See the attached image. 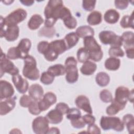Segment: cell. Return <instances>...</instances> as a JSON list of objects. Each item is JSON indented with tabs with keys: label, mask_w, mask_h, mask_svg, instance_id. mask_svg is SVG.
Masks as SVG:
<instances>
[{
	"label": "cell",
	"mask_w": 134,
	"mask_h": 134,
	"mask_svg": "<svg viewBox=\"0 0 134 134\" xmlns=\"http://www.w3.org/2000/svg\"><path fill=\"white\" fill-rule=\"evenodd\" d=\"M133 13L131 15H125L122 17L120 20V24L121 27L123 28H133Z\"/></svg>",
	"instance_id": "obj_33"
},
{
	"label": "cell",
	"mask_w": 134,
	"mask_h": 134,
	"mask_svg": "<svg viewBox=\"0 0 134 134\" xmlns=\"http://www.w3.org/2000/svg\"><path fill=\"white\" fill-rule=\"evenodd\" d=\"M63 39L66 44L67 49L69 50L77 44L79 40V37L75 32H71L66 35Z\"/></svg>",
	"instance_id": "obj_26"
},
{
	"label": "cell",
	"mask_w": 134,
	"mask_h": 134,
	"mask_svg": "<svg viewBox=\"0 0 134 134\" xmlns=\"http://www.w3.org/2000/svg\"><path fill=\"white\" fill-rule=\"evenodd\" d=\"M16 102L14 98H8L0 102V115L3 116L12 110L15 107Z\"/></svg>",
	"instance_id": "obj_17"
},
{
	"label": "cell",
	"mask_w": 134,
	"mask_h": 134,
	"mask_svg": "<svg viewBox=\"0 0 134 134\" xmlns=\"http://www.w3.org/2000/svg\"><path fill=\"white\" fill-rule=\"evenodd\" d=\"M75 33L79 38H84L88 36H94V29L90 26H82L77 28Z\"/></svg>",
	"instance_id": "obj_24"
},
{
	"label": "cell",
	"mask_w": 134,
	"mask_h": 134,
	"mask_svg": "<svg viewBox=\"0 0 134 134\" xmlns=\"http://www.w3.org/2000/svg\"><path fill=\"white\" fill-rule=\"evenodd\" d=\"M14 89L12 85L5 80L0 81V99L12 97L14 94Z\"/></svg>",
	"instance_id": "obj_12"
},
{
	"label": "cell",
	"mask_w": 134,
	"mask_h": 134,
	"mask_svg": "<svg viewBox=\"0 0 134 134\" xmlns=\"http://www.w3.org/2000/svg\"><path fill=\"white\" fill-rule=\"evenodd\" d=\"M126 105L120 104L114 99L111 101V104L106 108V113L108 115H114L118 113L120 110L125 108Z\"/></svg>",
	"instance_id": "obj_23"
},
{
	"label": "cell",
	"mask_w": 134,
	"mask_h": 134,
	"mask_svg": "<svg viewBox=\"0 0 134 134\" xmlns=\"http://www.w3.org/2000/svg\"><path fill=\"white\" fill-rule=\"evenodd\" d=\"M96 2V1H83L82 7L86 11H92L95 8Z\"/></svg>",
	"instance_id": "obj_44"
},
{
	"label": "cell",
	"mask_w": 134,
	"mask_h": 134,
	"mask_svg": "<svg viewBox=\"0 0 134 134\" xmlns=\"http://www.w3.org/2000/svg\"><path fill=\"white\" fill-rule=\"evenodd\" d=\"M99 124L104 130L113 129L116 131H122L125 126L122 121L117 117L104 116L101 117Z\"/></svg>",
	"instance_id": "obj_5"
},
{
	"label": "cell",
	"mask_w": 134,
	"mask_h": 134,
	"mask_svg": "<svg viewBox=\"0 0 134 134\" xmlns=\"http://www.w3.org/2000/svg\"><path fill=\"white\" fill-rule=\"evenodd\" d=\"M122 122L124 125H126L129 133L132 134L134 129V118L132 114H128L124 116Z\"/></svg>",
	"instance_id": "obj_32"
},
{
	"label": "cell",
	"mask_w": 134,
	"mask_h": 134,
	"mask_svg": "<svg viewBox=\"0 0 134 134\" xmlns=\"http://www.w3.org/2000/svg\"><path fill=\"white\" fill-rule=\"evenodd\" d=\"M43 19L39 14L33 15L28 22V27L31 30L37 29L43 23Z\"/></svg>",
	"instance_id": "obj_25"
},
{
	"label": "cell",
	"mask_w": 134,
	"mask_h": 134,
	"mask_svg": "<svg viewBox=\"0 0 134 134\" xmlns=\"http://www.w3.org/2000/svg\"><path fill=\"white\" fill-rule=\"evenodd\" d=\"M71 124L74 128L77 129L84 128L85 126V123L83 120L82 117L79 119L74 120H71Z\"/></svg>",
	"instance_id": "obj_46"
},
{
	"label": "cell",
	"mask_w": 134,
	"mask_h": 134,
	"mask_svg": "<svg viewBox=\"0 0 134 134\" xmlns=\"http://www.w3.org/2000/svg\"><path fill=\"white\" fill-rule=\"evenodd\" d=\"M81 117V111L76 108H70L66 116V118L70 120H76L80 118Z\"/></svg>",
	"instance_id": "obj_36"
},
{
	"label": "cell",
	"mask_w": 134,
	"mask_h": 134,
	"mask_svg": "<svg viewBox=\"0 0 134 134\" xmlns=\"http://www.w3.org/2000/svg\"><path fill=\"white\" fill-rule=\"evenodd\" d=\"M47 133H60V131L57 127H52L49 129Z\"/></svg>",
	"instance_id": "obj_52"
},
{
	"label": "cell",
	"mask_w": 134,
	"mask_h": 134,
	"mask_svg": "<svg viewBox=\"0 0 134 134\" xmlns=\"http://www.w3.org/2000/svg\"><path fill=\"white\" fill-rule=\"evenodd\" d=\"M49 47V43L46 41H40L37 45V50L38 52L42 54L47 51Z\"/></svg>",
	"instance_id": "obj_45"
},
{
	"label": "cell",
	"mask_w": 134,
	"mask_h": 134,
	"mask_svg": "<svg viewBox=\"0 0 134 134\" xmlns=\"http://www.w3.org/2000/svg\"><path fill=\"white\" fill-rule=\"evenodd\" d=\"M120 65V60L116 57H110L107 58L105 62V68L110 71H116L118 70Z\"/></svg>",
	"instance_id": "obj_27"
},
{
	"label": "cell",
	"mask_w": 134,
	"mask_h": 134,
	"mask_svg": "<svg viewBox=\"0 0 134 134\" xmlns=\"http://www.w3.org/2000/svg\"><path fill=\"white\" fill-rule=\"evenodd\" d=\"M54 77L48 71L43 72L40 77V82L45 85H49L53 83Z\"/></svg>",
	"instance_id": "obj_37"
},
{
	"label": "cell",
	"mask_w": 134,
	"mask_h": 134,
	"mask_svg": "<svg viewBox=\"0 0 134 134\" xmlns=\"http://www.w3.org/2000/svg\"><path fill=\"white\" fill-rule=\"evenodd\" d=\"M121 37L124 44V49L134 47L133 32L129 31H125L122 34Z\"/></svg>",
	"instance_id": "obj_29"
},
{
	"label": "cell",
	"mask_w": 134,
	"mask_h": 134,
	"mask_svg": "<svg viewBox=\"0 0 134 134\" xmlns=\"http://www.w3.org/2000/svg\"><path fill=\"white\" fill-rule=\"evenodd\" d=\"M133 90H129L125 86H120L115 91V97L114 99L118 102L126 105L128 100L133 103Z\"/></svg>",
	"instance_id": "obj_9"
},
{
	"label": "cell",
	"mask_w": 134,
	"mask_h": 134,
	"mask_svg": "<svg viewBox=\"0 0 134 134\" xmlns=\"http://www.w3.org/2000/svg\"><path fill=\"white\" fill-rule=\"evenodd\" d=\"M47 71L54 76H58L64 75L65 73V68L61 64H57L49 66Z\"/></svg>",
	"instance_id": "obj_31"
},
{
	"label": "cell",
	"mask_w": 134,
	"mask_h": 134,
	"mask_svg": "<svg viewBox=\"0 0 134 134\" xmlns=\"http://www.w3.org/2000/svg\"><path fill=\"white\" fill-rule=\"evenodd\" d=\"M95 81L99 86L104 87L109 84L110 77L107 73L104 72H100L97 74L95 77Z\"/></svg>",
	"instance_id": "obj_30"
},
{
	"label": "cell",
	"mask_w": 134,
	"mask_h": 134,
	"mask_svg": "<svg viewBox=\"0 0 134 134\" xmlns=\"http://www.w3.org/2000/svg\"><path fill=\"white\" fill-rule=\"evenodd\" d=\"M31 46V41L28 38H23L19 41L17 48L20 53V59H24L28 55Z\"/></svg>",
	"instance_id": "obj_16"
},
{
	"label": "cell",
	"mask_w": 134,
	"mask_h": 134,
	"mask_svg": "<svg viewBox=\"0 0 134 134\" xmlns=\"http://www.w3.org/2000/svg\"><path fill=\"white\" fill-rule=\"evenodd\" d=\"M49 122L46 117L42 116L35 118L32 123L33 131L37 134H46L49 129Z\"/></svg>",
	"instance_id": "obj_10"
},
{
	"label": "cell",
	"mask_w": 134,
	"mask_h": 134,
	"mask_svg": "<svg viewBox=\"0 0 134 134\" xmlns=\"http://www.w3.org/2000/svg\"><path fill=\"white\" fill-rule=\"evenodd\" d=\"M63 21L64 25L70 29L75 28L77 25L76 19L72 15L67 17Z\"/></svg>",
	"instance_id": "obj_41"
},
{
	"label": "cell",
	"mask_w": 134,
	"mask_h": 134,
	"mask_svg": "<svg viewBox=\"0 0 134 134\" xmlns=\"http://www.w3.org/2000/svg\"><path fill=\"white\" fill-rule=\"evenodd\" d=\"M12 80L19 93H25L29 88L28 82L19 74L12 76Z\"/></svg>",
	"instance_id": "obj_14"
},
{
	"label": "cell",
	"mask_w": 134,
	"mask_h": 134,
	"mask_svg": "<svg viewBox=\"0 0 134 134\" xmlns=\"http://www.w3.org/2000/svg\"><path fill=\"white\" fill-rule=\"evenodd\" d=\"M96 69L97 65L93 62L88 60L83 63L80 69V71L85 75H91L94 74Z\"/></svg>",
	"instance_id": "obj_22"
},
{
	"label": "cell",
	"mask_w": 134,
	"mask_h": 134,
	"mask_svg": "<svg viewBox=\"0 0 134 134\" xmlns=\"http://www.w3.org/2000/svg\"><path fill=\"white\" fill-rule=\"evenodd\" d=\"M20 2L24 5L29 6L32 5L34 3V1H20Z\"/></svg>",
	"instance_id": "obj_53"
},
{
	"label": "cell",
	"mask_w": 134,
	"mask_h": 134,
	"mask_svg": "<svg viewBox=\"0 0 134 134\" xmlns=\"http://www.w3.org/2000/svg\"><path fill=\"white\" fill-rule=\"evenodd\" d=\"M77 59L81 63H84L88 61L90 59L88 51L84 47L79 49L77 52Z\"/></svg>",
	"instance_id": "obj_35"
},
{
	"label": "cell",
	"mask_w": 134,
	"mask_h": 134,
	"mask_svg": "<svg viewBox=\"0 0 134 134\" xmlns=\"http://www.w3.org/2000/svg\"><path fill=\"white\" fill-rule=\"evenodd\" d=\"M99 97L102 102L106 103L111 102L113 99L112 94L109 90L106 89L103 90L100 92Z\"/></svg>",
	"instance_id": "obj_38"
},
{
	"label": "cell",
	"mask_w": 134,
	"mask_h": 134,
	"mask_svg": "<svg viewBox=\"0 0 134 134\" xmlns=\"http://www.w3.org/2000/svg\"><path fill=\"white\" fill-rule=\"evenodd\" d=\"M27 15L26 10L22 8H18L10 13L5 18H4L5 25L7 27L16 26L24 20L26 18Z\"/></svg>",
	"instance_id": "obj_7"
},
{
	"label": "cell",
	"mask_w": 134,
	"mask_h": 134,
	"mask_svg": "<svg viewBox=\"0 0 134 134\" xmlns=\"http://www.w3.org/2000/svg\"><path fill=\"white\" fill-rule=\"evenodd\" d=\"M84 48L88 51L90 59L98 62L103 58V52L101 46L97 42L93 36H88L84 38Z\"/></svg>",
	"instance_id": "obj_2"
},
{
	"label": "cell",
	"mask_w": 134,
	"mask_h": 134,
	"mask_svg": "<svg viewBox=\"0 0 134 134\" xmlns=\"http://www.w3.org/2000/svg\"><path fill=\"white\" fill-rule=\"evenodd\" d=\"M63 114L57 109H52L46 115V117L49 123L52 124H58L63 120Z\"/></svg>",
	"instance_id": "obj_20"
},
{
	"label": "cell",
	"mask_w": 134,
	"mask_h": 134,
	"mask_svg": "<svg viewBox=\"0 0 134 134\" xmlns=\"http://www.w3.org/2000/svg\"><path fill=\"white\" fill-rule=\"evenodd\" d=\"M44 15L46 17L44 26L53 27L58 19L64 20L72 15L70 9L63 5L61 0H50L45 7Z\"/></svg>",
	"instance_id": "obj_1"
},
{
	"label": "cell",
	"mask_w": 134,
	"mask_h": 134,
	"mask_svg": "<svg viewBox=\"0 0 134 134\" xmlns=\"http://www.w3.org/2000/svg\"><path fill=\"white\" fill-rule=\"evenodd\" d=\"M109 55L112 57H122L125 53L119 47H111L108 51Z\"/></svg>",
	"instance_id": "obj_39"
},
{
	"label": "cell",
	"mask_w": 134,
	"mask_h": 134,
	"mask_svg": "<svg viewBox=\"0 0 134 134\" xmlns=\"http://www.w3.org/2000/svg\"><path fill=\"white\" fill-rule=\"evenodd\" d=\"M75 103L79 109H82L88 114H92L93 111L89 99L86 96L83 95L78 96L75 100Z\"/></svg>",
	"instance_id": "obj_15"
},
{
	"label": "cell",
	"mask_w": 134,
	"mask_h": 134,
	"mask_svg": "<svg viewBox=\"0 0 134 134\" xmlns=\"http://www.w3.org/2000/svg\"><path fill=\"white\" fill-rule=\"evenodd\" d=\"M55 33V28L53 27H48L43 26L38 31L39 36L46 37L47 38H52L54 36Z\"/></svg>",
	"instance_id": "obj_34"
},
{
	"label": "cell",
	"mask_w": 134,
	"mask_h": 134,
	"mask_svg": "<svg viewBox=\"0 0 134 134\" xmlns=\"http://www.w3.org/2000/svg\"><path fill=\"white\" fill-rule=\"evenodd\" d=\"M55 109H57L58 110H59L60 112H61L64 115V114H67L69 110L70 109V108L66 104L61 102L57 104L55 106Z\"/></svg>",
	"instance_id": "obj_47"
},
{
	"label": "cell",
	"mask_w": 134,
	"mask_h": 134,
	"mask_svg": "<svg viewBox=\"0 0 134 134\" xmlns=\"http://www.w3.org/2000/svg\"><path fill=\"white\" fill-rule=\"evenodd\" d=\"M49 48L58 55L63 53L68 50L64 39L55 40L51 41L49 43Z\"/></svg>",
	"instance_id": "obj_18"
},
{
	"label": "cell",
	"mask_w": 134,
	"mask_h": 134,
	"mask_svg": "<svg viewBox=\"0 0 134 134\" xmlns=\"http://www.w3.org/2000/svg\"><path fill=\"white\" fill-rule=\"evenodd\" d=\"M102 20V14L98 11L91 12L87 17V21L89 25L95 26L99 24Z\"/></svg>",
	"instance_id": "obj_28"
},
{
	"label": "cell",
	"mask_w": 134,
	"mask_h": 134,
	"mask_svg": "<svg viewBox=\"0 0 134 134\" xmlns=\"http://www.w3.org/2000/svg\"><path fill=\"white\" fill-rule=\"evenodd\" d=\"M7 57L10 60H16L17 59H20V53L17 48V47H11L7 51Z\"/></svg>",
	"instance_id": "obj_40"
},
{
	"label": "cell",
	"mask_w": 134,
	"mask_h": 134,
	"mask_svg": "<svg viewBox=\"0 0 134 134\" xmlns=\"http://www.w3.org/2000/svg\"><path fill=\"white\" fill-rule=\"evenodd\" d=\"M19 33V28L17 25L7 26L6 29L0 33L1 37L5 38L8 41H14L16 40Z\"/></svg>",
	"instance_id": "obj_13"
},
{
	"label": "cell",
	"mask_w": 134,
	"mask_h": 134,
	"mask_svg": "<svg viewBox=\"0 0 134 134\" xmlns=\"http://www.w3.org/2000/svg\"><path fill=\"white\" fill-rule=\"evenodd\" d=\"M19 69L14 65V64L7 57L5 53L1 51V55L0 59V74L1 77L5 73H7L12 76L17 75L19 73Z\"/></svg>",
	"instance_id": "obj_8"
},
{
	"label": "cell",
	"mask_w": 134,
	"mask_h": 134,
	"mask_svg": "<svg viewBox=\"0 0 134 134\" xmlns=\"http://www.w3.org/2000/svg\"><path fill=\"white\" fill-rule=\"evenodd\" d=\"M129 4V2L127 1H115V5L116 7L119 9H126Z\"/></svg>",
	"instance_id": "obj_49"
},
{
	"label": "cell",
	"mask_w": 134,
	"mask_h": 134,
	"mask_svg": "<svg viewBox=\"0 0 134 134\" xmlns=\"http://www.w3.org/2000/svg\"><path fill=\"white\" fill-rule=\"evenodd\" d=\"M120 17L119 13L114 9H109L107 10L104 16V19L105 21L110 24H114L116 23Z\"/></svg>",
	"instance_id": "obj_21"
},
{
	"label": "cell",
	"mask_w": 134,
	"mask_h": 134,
	"mask_svg": "<svg viewBox=\"0 0 134 134\" xmlns=\"http://www.w3.org/2000/svg\"><path fill=\"white\" fill-rule=\"evenodd\" d=\"M34 100L27 95H23L19 99V104L23 107H28Z\"/></svg>",
	"instance_id": "obj_43"
},
{
	"label": "cell",
	"mask_w": 134,
	"mask_h": 134,
	"mask_svg": "<svg viewBox=\"0 0 134 134\" xmlns=\"http://www.w3.org/2000/svg\"><path fill=\"white\" fill-rule=\"evenodd\" d=\"M28 111L30 114L34 115H39L41 112V110L39 108L38 100H34L32 102V103L28 107Z\"/></svg>",
	"instance_id": "obj_42"
},
{
	"label": "cell",
	"mask_w": 134,
	"mask_h": 134,
	"mask_svg": "<svg viewBox=\"0 0 134 134\" xmlns=\"http://www.w3.org/2000/svg\"><path fill=\"white\" fill-rule=\"evenodd\" d=\"M83 120L85 122V124H87L88 125H92L94 124L95 121V118L94 116L91 115L90 114L84 115L82 117Z\"/></svg>",
	"instance_id": "obj_48"
},
{
	"label": "cell",
	"mask_w": 134,
	"mask_h": 134,
	"mask_svg": "<svg viewBox=\"0 0 134 134\" xmlns=\"http://www.w3.org/2000/svg\"><path fill=\"white\" fill-rule=\"evenodd\" d=\"M65 79L71 84L75 83L79 78L78 70L77 69V61L73 57H69L65 61Z\"/></svg>",
	"instance_id": "obj_4"
},
{
	"label": "cell",
	"mask_w": 134,
	"mask_h": 134,
	"mask_svg": "<svg viewBox=\"0 0 134 134\" xmlns=\"http://www.w3.org/2000/svg\"><path fill=\"white\" fill-rule=\"evenodd\" d=\"M87 132L89 133H97L99 134L101 133L99 128L94 124L88 125L87 127Z\"/></svg>",
	"instance_id": "obj_50"
},
{
	"label": "cell",
	"mask_w": 134,
	"mask_h": 134,
	"mask_svg": "<svg viewBox=\"0 0 134 134\" xmlns=\"http://www.w3.org/2000/svg\"><path fill=\"white\" fill-rule=\"evenodd\" d=\"M23 74L26 78L36 81L39 77V71L37 68V62L34 57L28 55L24 59Z\"/></svg>",
	"instance_id": "obj_3"
},
{
	"label": "cell",
	"mask_w": 134,
	"mask_h": 134,
	"mask_svg": "<svg viewBox=\"0 0 134 134\" xmlns=\"http://www.w3.org/2000/svg\"><path fill=\"white\" fill-rule=\"evenodd\" d=\"M126 50V53L127 57L131 59H133L134 57V47H129L125 49Z\"/></svg>",
	"instance_id": "obj_51"
},
{
	"label": "cell",
	"mask_w": 134,
	"mask_h": 134,
	"mask_svg": "<svg viewBox=\"0 0 134 134\" xmlns=\"http://www.w3.org/2000/svg\"><path fill=\"white\" fill-rule=\"evenodd\" d=\"M28 93L29 96L35 100L39 101L43 95L42 87L38 84H32L29 88Z\"/></svg>",
	"instance_id": "obj_19"
},
{
	"label": "cell",
	"mask_w": 134,
	"mask_h": 134,
	"mask_svg": "<svg viewBox=\"0 0 134 134\" xmlns=\"http://www.w3.org/2000/svg\"><path fill=\"white\" fill-rule=\"evenodd\" d=\"M99 38L100 42L104 44H110L111 47H119L122 44L121 36L117 35L114 32L104 30L99 32Z\"/></svg>",
	"instance_id": "obj_6"
},
{
	"label": "cell",
	"mask_w": 134,
	"mask_h": 134,
	"mask_svg": "<svg viewBox=\"0 0 134 134\" xmlns=\"http://www.w3.org/2000/svg\"><path fill=\"white\" fill-rule=\"evenodd\" d=\"M57 102L56 95L51 92L46 93L43 98L38 101L39 106L41 111L47 110L50 106Z\"/></svg>",
	"instance_id": "obj_11"
}]
</instances>
